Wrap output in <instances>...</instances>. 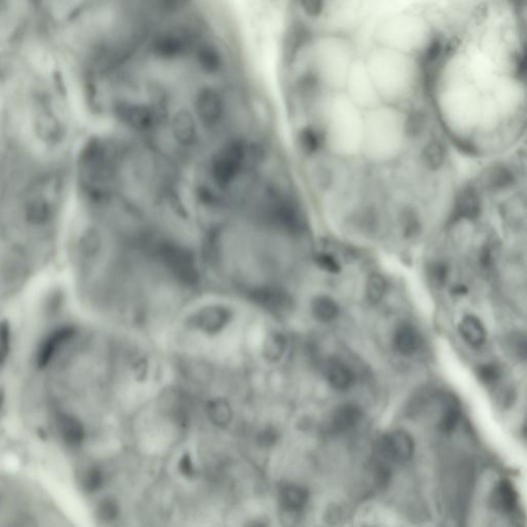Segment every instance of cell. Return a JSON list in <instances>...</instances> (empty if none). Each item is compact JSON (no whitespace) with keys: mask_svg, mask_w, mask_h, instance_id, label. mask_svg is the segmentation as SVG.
I'll use <instances>...</instances> for the list:
<instances>
[{"mask_svg":"<svg viewBox=\"0 0 527 527\" xmlns=\"http://www.w3.org/2000/svg\"><path fill=\"white\" fill-rule=\"evenodd\" d=\"M281 496H283V503L285 507L293 510V511L302 509L306 503L307 499H308L306 492L302 488L296 487V486L285 487Z\"/></svg>","mask_w":527,"mask_h":527,"instance_id":"cell-14","label":"cell"},{"mask_svg":"<svg viewBox=\"0 0 527 527\" xmlns=\"http://www.w3.org/2000/svg\"><path fill=\"white\" fill-rule=\"evenodd\" d=\"M387 451L401 460H409L415 451L413 439L405 432H396L384 441Z\"/></svg>","mask_w":527,"mask_h":527,"instance_id":"cell-7","label":"cell"},{"mask_svg":"<svg viewBox=\"0 0 527 527\" xmlns=\"http://www.w3.org/2000/svg\"><path fill=\"white\" fill-rule=\"evenodd\" d=\"M324 378L334 390H346L353 383L351 369L339 360H328L322 368Z\"/></svg>","mask_w":527,"mask_h":527,"instance_id":"cell-4","label":"cell"},{"mask_svg":"<svg viewBox=\"0 0 527 527\" xmlns=\"http://www.w3.org/2000/svg\"><path fill=\"white\" fill-rule=\"evenodd\" d=\"M460 334L465 342L473 349H480L486 342L485 328L475 315H467L460 324Z\"/></svg>","mask_w":527,"mask_h":527,"instance_id":"cell-6","label":"cell"},{"mask_svg":"<svg viewBox=\"0 0 527 527\" xmlns=\"http://www.w3.org/2000/svg\"><path fill=\"white\" fill-rule=\"evenodd\" d=\"M386 287H387V285H386L385 279L380 274L371 275L367 281V298L374 304L380 302L386 293Z\"/></svg>","mask_w":527,"mask_h":527,"instance_id":"cell-16","label":"cell"},{"mask_svg":"<svg viewBox=\"0 0 527 527\" xmlns=\"http://www.w3.org/2000/svg\"><path fill=\"white\" fill-rule=\"evenodd\" d=\"M253 299L264 308L275 312H283L291 308L292 299L277 287H262L253 292Z\"/></svg>","mask_w":527,"mask_h":527,"instance_id":"cell-3","label":"cell"},{"mask_svg":"<svg viewBox=\"0 0 527 527\" xmlns=\"http://www.w3.org/2000/svg\"><path fill=\"white\" fill-rule=\"evenodd\" d=\"M480 212V203L477 194L471 189L465 190L458 196L454 208L456 219H475Z\"/></svg>","mask_w":527,"mask_h":527,"instance_id":"cell-9","label":"cell"},{"mask_svg":"<svg viewBox=\"0 0 527 527\" xmlns=\"http://www.w3.org/2000/svg\"><path fill=\"white\" fill-rule=\"evenodd\" d=\"M104 483L102 471L96 467H92L84 471L82 477V486L88 492H95L100 490Z\"/></svg>","mask_w":527,"mask_h":527,"instance_id":"cell-17","label":"cell"},{"mask_svg":"<svg viewBox=\"0 0 527 527\" xmlns=\"http://www.w3.org/2000/svg\"><path fill=\"white\" fill-rule=\"evenodd\" d=\"M209 416L217 426H226L232 418L230 405L225 400H215L209 405Z\"/></svg>","mask_w":527,"mask_h":527,"instance_id":"cell-15","label":"cell"},{"mask_svg":"<svg viewBox=\"0 0 527 527\" xmlns=\"http://www.w3.org/2000/svg\"><path fill=\"white\" fill-rule=\"evenodd\" d=\"M526 58H527V53H526Z\"/></svg>","mask_w":527,"mask_h":527,"instance_id":"cell-25","label":"cell"},{"mask_svg":"<svg viewBox=\"0 0 527 527\" xmlns=\"http://www.w3.org/2000/svg\"><path fill=\"white\" fill-rule=\"evenodd\" d=\"M312 312L319 321H332L339 313V306L331 296H319L312 303Z\"/></svg>","mask_w":527,"mask_h":527,"instance_id":"cell-11","label":"cell"},{"mask_svg":"<svg viewBox=\"0 0 527 527\" xmlns=\"http://www.w3.org/2000/svg\"><path fill=\"white\" fill-rule=\"evenodd\" d=\"M402 47L365 32L317 38L283 62L285 106L301 167L322 199L396 198L406 112Z\"/></svg>","mask_w":527,"mask_h":527,"instance_id":"cell-1","label":"cell"},{"mask_svg":"<svg viewBox=\"0 0 527 527\" xmlns=\"http://www.w3.org/2000/svg\"><path fill=\"white\" fill-rule=\"evenodd\" d=\"M360 417H362V412L355 405H341L333 414V428L337 432L351 430L360 421Z\"/></svg>","mask_w":527,"mask_h":527,"instance_id":"cell-8","label":"cell"},{"mask_svg":"<svg viewBox=\"0 0 527 527\" xmlns=\"http://www.w3.org/2000/svg\"><path fill=\"white\" fill-rule=\"evenodd\" d=\"M521 437H522V439H524V441L526 442V444L527 445V416L526 417V419H524V424H522Z\"/></svg>","mask_w":527,"mask_h":527,"instance_id":"cell-22","label":"cell"},{"mask_svg":"<svg viewBox=\"0 0 527 527\" xmlns=\"http://www.w3.org/2000/svg\"><path fill=\"white\" fill-rule=\"evenodd\" d=\"M476 376L483 385L492 387L503 378V370L496 362H486L477 367Z\"/></svg>","mask_w":527,"mask_h":527,"instance_id":"cell-12","label":"cell"},{"mask_svg":"<svg viewBox=\"0 0 527 527\" xmlns=\"http://www.w3.org/2000/svg\"><path fill=\"white\" fill-rule=\"evenodd\" d=\"M428 274H430V277L434 281L435 285L442 287L447 283L449 268L443 262H435V263L430 264V268H428Z\"/></svg>","mask_w":527,"mask_h":527,"instance_id":"cell-19","label":"cell"},{"mask_svg":"<svg viewBox=\"0 0 527 527\" xmlns=\"http://www.w3.org/2000/svg\"><path fill=\"white\" fill-rule=\"evenodd\" d=\"M467 292H468V289H467L465 285H458V287H455V289H454V293L458 294H466Z\"/></svg>","mask_w":527,"mask_h":527,"instance_id":"cell-23","label":"cell"},{"mask_svg":"<svg viewBox=\"0 0 527 527\" xmlns=\"http://www.w3.org/2000/svg\"><path fill=\"white\" fill-rule=\"evenodd\" d=\"M508 351L513 358L526 362L527 360V333H511L507 339Z\"/></svg>","mask_w":527,"mask_h":527,"instance_id":"cell-13","label":"cell"},{"mask_svg":"<svg viewBox=\"0 0 527 527\" xmlns=\"http://www.w3.org/2000/svg\"><path fill=\"white\" fill-rule=\"evenodd\" d=\"M8 527H36L33 520L26 515L18 516L8 524Z\"/></svg>","mask_w":527,"mask_h":527,"instance_id":"cell-21","label":"cell"},{"mask_svg":"<svg viewBox=\"0 0 527 527\" xmlns=\"http://www.w3.org/2000/svg\"><path fill=\"white\" fill-rule=\"evenodd\" d=\"M97 513L101 521H115L119 515V505L115 499H104L98 505Z\"/></svg>","mask_w":527,"mask_h":527,"instance_id":"cell-18","label":"cell"},{"mask_svg":"<svg viewBox=\"0 0 527 527\" xmlns=\"http://www.w3.org/2000/svg\"><path fill=\"white\" fill-rule=\"evenodd\" d=\"M424 344L421 335L417 328L408 322H403L396 328L394 345L396 351L403 355L410 356L417 353Z\"/></svg>","mask_w":527,"mask_h":527,"instance_id":"cell-2","label":"cell"},{"mask_svg":"<svg viewBox=\"0 0 527 527\" xmlns=\"http://www.w3.org/2000/svg\"><path fill=\"white\" fill-rule=\"evenodd\" d=\"M287 349V340L285 336L278 332H272L267 336L264 342L263 352L266 360L270 362H278L281 360Z\"/></svg>","mask_w":527,"mask_h":527,"instance_id":"cell-10","label":"cell"},{"mask_svg":"<svg viewBox=\"0 0 527 527\" xmlns=\"http://www.w3.org/2000/svg\"><path fill=\"white\" fill-rule=\"evenodd\" d=\"M462 416L460 403L452 398L446 399L438 421L440 433L446 437L452 436L460 428Z\"/></svg>","mask_w":527,"mask_h":527,"instance_id":"cell-5","label":"cell"},{"mask_svg":"<svg viewBox=\"0 0 527 527\" xmlns=\"http://www.w3.org/2000/svg\"><path fill=\"white\" fill-rule=\"evenodd\" d=\"M315 261H317V266L326 272L337 273L340 271V265H339L338 261L328 253H319Z\"/></svg>","mask_w":527,"mask_h":527,"instance_id":"cell-20","label":"cell"},{"mask_svg":"<svg viewBox=\"0 0 527 527\" xmlns=\"http://www.w3.org/2000/svg\"><path fill=\"white\" fill-rule=\"evenodd\" d=\"M251 527H264V526H262V524H256V526H251Z\"/></svg>","mask_w":527,"mask_h":527,"instance_id":"cell-24","label":"cell"}]
</instances>
